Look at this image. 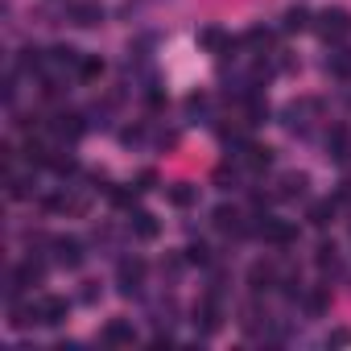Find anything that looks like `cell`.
<instances>
[{
	"label": "cell",
	"mask_w": 351,
	"mask_h": 351,
	"mask_svg": "<svg viewBox=\"0 0 351 351\" xmlns=\"http://www.w3.org/2000/svg\"><path fill=\"white\" fill-rule=\"evenodd\" d=\"M318 38L326 46H343L351 38V13L347 9H322L318 13Z\"/></svg>",
	"instance_id": "obj_1"
},
{
	"label": "cell",
	"mask_w": 351,
	"mask_h": 351,
	"mask_svg": "<svg viewBox=\"0 0 351 351\" xmlns=\"http://www.w3.org/2000/svg\"><path fill=\"white\" fill-rule=\"evenodd\" d=\"M145 273H149V265H145L141 256H124V261L116 265V289H120L124 298H136L141 285H145Z\"/></svg>",
	"instance_id": "obj_2"
},
{
	"label": "cell",
	"mask_w": 351,
	"mask_h": 351,
	"mask_svg": "<svg viewBox=\"0 0 351 351\" xmlns=\"http://www.w3.org/2000/svg\"><path fill=\"white\" fill-rule=\"evenodd\" d=\"M318 112H322V104L318 99H310V95H302V99H293V104H285V128L289 132H306L314 120H318Z\"/></svg>",
	"instance_id": "obj_3"
},
{
	"label": "cell",
	"mask_w": 351,
	"mask_h": 351,
	"mask_svg": "<svg viewBox=\"0 0 351 351\" xmlns=\"http://www.w3.org/2000/svg\"><path fill=\"white\" fill-rule=\"evenodd\" d=\"M50 248H54V261H58L62 269H79V265L87 261V252H83V240H75V236H58Z\"/></svg>",
	"instance_id": "obj_4"
},
{
	"label": "cell",
	"mask_w": 351,
	"mask_h": 351,
	"mask_svg": "<svg viewBox=\"0 0 351 351\" xmlns=\"http://www.w3.org/2000/svg\"><path fill=\"white\" fill-rule=\"evenodd\" d=\"M71 21L79 29H95V25H104V5H99V0H75V5H71Z\"/></svg>",
	"instance_id": "obj_5"
},
{
	"label": "cell",
	"mask_w": 351,
	"mask_h": 351,
	"mask_svg": "<svg viewBox=\"0 0 351 351\" xmlns=\"http://www.w3.org/2000/svg\"><path fill=\"white\" fill-rule=\"evenodd\" d=\"M38 314H42V326H62L66 314H71V302L58 298V293H46V298L38 302Z\"/></svg>",
	"instance_id": "obj_6"
},
{
	"label": "cell",
	"mask_w": 351,
	"mask_h": 351,
	"mask_svg": "<svg viewBox=\"0 0 351 351\" xmlns=\"http://www.w3.org/2000/svg\"><path fill=\"white\" fill-rule=\"evenodd\" d=\"M99 343H104V347H132V343H136V330H132V322L112 318V322L99 330Z\"/></svg>",
	"instance_id": "obj_7"
},
{
	"label": "cell",
	"mask_w": 351,
	"mask_h": 351,
	"mask_svg": "<svg viewBox=\"0 0 351 351\" xmlns=\"http://www.w3.org/2000/svg\"><path fill=\"white\" fill-rule=\"evenodd\" d=\"M219 322H223L219 302H215V298H203V302L195 306V326H199L203 335H215V330H219Z\"/></svg>",
	"instance_id": "obj_8"
},
{
	"label": "cell",
	"mask_w": 351,
	"mask_h": 351,
	"mask_svg": "<svg viewBox=\"0 0 351 351\" xmlns=\"http://www.w3.org/2000/svg\"><path fill=\"white\" fill-rule=\"evenodd\" d=\"M236 161H240L244 169H269V165H273V149H269V145H240Z\"/></svg>",
	"instance_id": "obj_9"
},
{
	"label": "cell",
	"mask_w": 351,
	"mask_h": 351,
	"mask_svg": "<svg viewBox=\"0 0 351 351\" xmlns=\"http://www.w3.org/2000/svg\"><path fill=\"white\" fill-rule=\"evenodd\" d=\"M261 236H265L269 244L285 248V244H293V240H298V228H293V223H285V219H265V223H261Z\"/></svg>",
	"instance_id": "obj_10"
},
{
	"label": "cell",
	"mask_w": 351,
	"mask_h": 351,
	"mask_svg": "<svg viewBox=\"0 0 351 351\" xmlns=\"http://www.w3.org/2000/svg\"><path fill=\"white\" fill-rule=\"evenodd\" d=\"M42 277H46V269L38 265V261H21L17 269H13V289L21 293V289H34V285H42Z\"/></svg>",
	"instance_id": "obj_11"
},
{
	"label": "cell",
	"mask_w": 351,
	"mask_h": 351,
	"mask_svg": "<svg viewBox=\"0 0 351 351\" xmlns=\"http://www.w3.org/2000/svg\"><path fill=\"white\" fill-rule=\"evenodd\" d=\"M248 285H252V293L273 289V285H277V265H273V261H256V265L248 269Z\"/></svg>",
	"instance_id": "obj_12"
},
{
	"label": "cell",
	"mask_w": 351,
	"mask_h": 351,
	"mask_svg": "<svg viewBox=\"0 0 351 351\" xmlns=\"http://www.w3.org/2000/svg\"><path fill=\"white\" fill-rule=\"evenodd\" d=\"M211 219H215V228L228 232V236H244V232H248V223H244V215H240L236 207H215Z\"/></svg>",
	"instance_id": "obj_13"
},
{
	"label": "cell",
	"mask_w": 351,
	"mask_h": 351,
	"mask_svg": "<svg viewBox=\"0 0 351 351\" xmlns=\"http://www.w3.org/2000/svg\"><path fill=\"white\" fill-rule=\"evenodd\" d=\"M277 186H281V191H277L281 199H302L306 186H310V178H306L302 169H289V173H281V178H277Z\"/></svg>",
	"instance_id": "obj_14"
},
{
	"label": "cell",
	"mask_w": 351,
	"mask_h": 351,
	"mask_svg": "<svg viewBox=\"0 0 351 351\" xmlns=\"http://www.w3.org/2000/svg\"><path fill=\"white\" fill-rule=\"evenodd\" d=\"M50 128H54V132H58L62 141H79L87 124H83V116H79V112H62V116H58V120H54Z\"/></svg>",
	"instance_id": "obj_15"
},
{
	"label": "cell",
	"mask_w": 351,
	"mask_h": 351,
	"mask_svg": "<svg viewBox=\"0 0 351 351\" xmlns=\"http://www.w3.org/2000/svg\"><path fill=\"white\" fill-rule=\"evenodd\" d=\"M46 62H50L54 71H71V66L79 71V62H83V54H79L75 46H54V50L46 54Z\"/></svg>",
	"instance_id": "obj_16"
},
{
	"label": "cell",
	"mask_w": 351,
	"mask_h": 351,
	"mask_svg": "<svg viewBox=\"0 0 351 351\" xmlns=\"http://www.w3.org/2000/svg\"><path fill=\"white\" fill-rule=\"evenodd\" d=\"M128 228H132V236L136 240H157V219L149 215V211H132V219H128Z\"/></svg>",
	"instance_id": "obj_17"
},
{
	"label": "cell",
	"mask_w": 351,
	"mask_h": 351,
	"mask_svg": "<svg viewBox=\"0 0 351 351\" xmlns=\"http://www.w3.org/2000/svg\"><path fill=\"white\" fill-rule=\"evenodd\" d=\"M13 318V326L17 330H25V326H34V322H42V314H38V302H13V310H9Z\"/></svg>",
	"instance_id": "obj_18"
},
{
	"label": "cell",
	"mask_w": 351,
	"mask_h": 351,
	"mask_svg": "<svg viewBox=\"0 0 351 351\" xmlns=\"http://www.w3.org/2000/svg\"><path fill=\"white\" fill-rule=\"evenodd\" d=\"M326 149H330V157H335V161H351V141H347V132H343V128H330Z\"/></svg>",
	"instance_id": "obj_19"
},
{
	"label": "cell",
	"mask_w": 351,
	"mask_h": 351,
	"mask_svg": "<svg viewBox=\"0 0 351 351\" xmlns=\"http://www.w3.org/2000/svg\"><path fill=\"white\" fill-rule=\"evenodd\" d=\"M326 71H330L335 79H351V50H347V46H339V50L326 58Z\"/></svg>",
	"instance_id": "obj_20"
},
{
	"label": "cell",
	"mask_w": 351,
	"mask_h": 351,
	"mask_svg": "<svg viewBox=\"0 0 351 351\" xmlns=\"http://www.w3.org/2000/svg\"><path fill=\"white\" fill-rule=\"evenodd\" d=\"M99 75H104V58H99V54H83V62H79V79L95 83Z\"/></svg>",
	"instance_id": "obj_21"
},
{
	"label": "cell",
	"mask_w": 351,
	"mask_h": 351,
	"mask_svg": "<svg viewBox=\"0 0 351 351\" xmlns=\"http://www.w3.org/2000/svg\"><path fill=\"white\" fill-rule=\"evenodd\" d=\"M330 219H335V203H330V199H322V203L310 207V223H314V228H326Z\"/></svg>",
	"instance_id": "obj_22"
},
{
	"label": "cell",
	"mask_w": 351,
	"mask_h": 351,
	"mask_svg": "<svg viewBox=\"0 0 351 351\" xmlns=\"http://www.w3.org/2000/svg\"><path fill=\"white\" fill-rule=\"evenodd\" d=\"M195 199H199V195H195V191H191L186 182H178V186H169V203H173V207H191Z\"/></svg>",
	"instance_id": "obj_23"
},
{
	"label": "cell",
	"mask_w": 351,
	"mask_h": 351,
	"mask_svg": "<svg viewBox=\"0 0 351 351\" xmlns=\"http://www.w3.org/2000/svg\"><path fill=\"white\" fill-rule=\"evenodd\" d=\"M306 25H310V13H306V9H289V13H285V29H289V34H302Z\"/></svg>",
	"instance_id": "obj_24"
},
{
	"label": "cell",
	"mask_w": 351,
	"mask_h": 351,
	"mask_svg": "<svg viewBox=\"0 0 351 351\" xmlns=\"http://www.w3.org/2000/svg\"><path fill=\"white\" fill-rule=\"evenodd\" d=\"M199 42H203L207 50H215V54H219V50H228V38H223L219 29H203V34H199Z\"/></svg>",
	"instance_id": "obj_25"
},
{
	"label": "cell",
	"mask_w": 351,
	"mask_h": 351,
	"mask_svg": "<svg viewBox=\"0 0 351 351\" xmlns=\"http://www.w3.org/2000/svg\"><path fill=\"white\" fill-rule=\"evenodd\" d=\"M42 62H46V58H42V50H34V46H25V50H21V71H42Z\"/></svg>",
	"instance_id": "obj_26"
},
{
	"label": "cell",
	"mask_w": 351,
	"mask_h": 351,
	"mask_svg": "<svg viewBox=\"0 0 351 351\" xmlns=\"http://www.w3.org/2000/svg\"><path fill=\"white\" fill-rule=\"evenodd\" d=\"M207 261H211V248H207V244H203V240H199V244H191V248H186V265H207Z\"/></svg>",
	"instance_id": "obj_27"
},
{
	"label": "cell",
	"mask_w": 351,
	"mask_h": 351,
	"mask_svg": "<svg viewBox=\"0 0 351 351\" xmlns=\"http://www.w3.org/2000/svg\"><path fill=\"white\" fill-rule=\"evenodd\" d=\"M318 265H322V269H339V256H335V244H322V248H318Z\"/></svg>",
	"instance_id": "obj_28"
},
{
	"label": "cell",
	"mask_w": 351,
	"mask_h": 351,
	"mask_svg": "<svg viewBox=\"0 0 351 351\" xmlns=\"http://www.w3.org/2000/svg\"><path fill=\"white\" fill-rule=\"evenodd\" d=\"M9 199H29V182L25 178H9Z\"/></svg>",
	"instance_id": "obj_29"
},
{
	"label": "cell",
	"mask_w": 351,
	"mask_h": 351,
	"mask_svg": "<svg viewBox=\"0 0 351 351\" xmlns=\"http://www.w3.org/2000/svg\"><path fill=\"white\" fill-rule=\"evenodd\" d=\"M186 112L191 116H207V95H191L186 99Z\"/></svg>",
	"instance_id": "obj_30"
},
{
	"label": "cell",
	"mask_w": 351,
	"mask_h": 351,
	"mask_svg": "<svg viewBox=\"0 0 351 351\" xmlns=\"http://www.w3.org/2000/svg\"><path fill=\"white\" fill-rule=\"evenodd\" d=\"M347 343H351V330H343V326L326 335V347H347Z\"/></svg>",
	"instance_id": "obj_31"
},
{
	"label": "cell",
	"mask_w": 351,
	"mask_h": 351,
	"mask_svg": "<svg viewBox=\"0 0 351 351\" xmlns=\"http://www.w3.org/2000/svg\"><path fill=\"white\" fill-rule=\"evenodd\" d=\"M306 306H310V314H322V310H326V293H310Z\"/></svg>",
	"instance_id": "obj_32"
},
{
	"label": "cell",
	"mask_w": 351,
	"mask_h": 351,
	"mask_svg": "<svg viewBox=\"0 0 351 351\" xmlns=\"http://www.w3.org/2000/svg\"><path fill=\"white\" fill-rule=\"evenodd\" d=\"M112 203H116V207H132V195H128V191H112Z\"/></svg>",
	"instance_id": "obj_33"
},
{
	"label": "cell",
	"mask_w": 351,
	"mask_h": 351,
	"mask_svg": "<svg viewBox=\"0 0 351 351\" xmlns=\"http://www.w3.org/2000/svg\"><path fill=\"white\" fill-rule=\"evenodd\" d=\"M153 182H157V178H153V173H149V169H145V173H141V178H136V191H153Z\"/></svg>",
	"instance_id": "obj_34"
},
{
	"label": "cell",
	"mask_w": 351,
	"mask_h": 351,
	"mask_svg": "<svg viewBox=\"0 0 351 351\" xmlns=\"http://www.w3.org/2000/svg\"><path fill=\"white\" fill-rule=\"evenodd\" d=\"M339 199H343V203H351V178L343 182V191H339Z\"/></svg>",
	"instance_id": "obj_35"
}]
</instances>
